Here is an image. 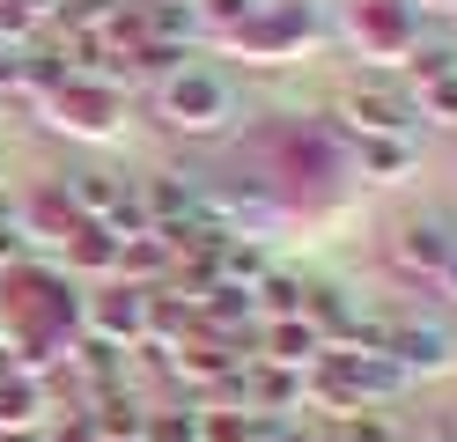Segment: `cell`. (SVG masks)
<instances>
[{"label": "cell", "instance_id": "obj_1", "mask_svg": "<svg viewBox=\"0 0 457 442\" xmlns=\"http://www.w3.org/2000/svg\"><path fill=\"white\" fill-rule=\"evenodd\" d=\"M325 22H318V0H259L237 29H228V45L251 52V59H295L303 45H318Z\"/></svg>", "mask_w": 457, "mask_h": 442}, {"label": "cell", "instance_id": "obj_2", "mask_svg": "<svg viewBox=\"0 0 457 442\" xmlns=\"http://www.w3.org/2000/svg\"><path fill=\"white\" fill-rule=\"evenodd\" d=\"M228 111H237V88H228L214 67H192L185 59L178 74H162V118L178 133H221Z\"/></svg>", "mask_w": 457, "mask_h": 442}, {"label": "cell", "instance_id": "obj_3", "mask_svg": "<svg viewBox=\"0 0 457 442\" xmlns=\"http://www.w3.org/2000/svg\"><path fill=\"white\" fill-rule=\"evenodd\" d=\"M119 118H126V88H119V81L67 74L60 88H52V126H67V133H81V140L119 133Z\"/></svg>", "mask_w": 457, "mask_h": 442}, {"label": "cell", "instance_id": "obj_4", "mask_svg": "<svg viewBox=\"0 0 457 442\" xmlns=\"http://www.w3.org/2000/svg\"><path fill=\"white\" fill-rule=\"evenodd\" d=\"M81 332H89V346H111L126 354L148 339V288H104L81 303Z\"/></svg>", "mask_w": 457, "mask_h": 442}, {"label": "cell", "instance_id": "obj_5", "mask_svg": "<svg viewBox=\"0 0 457 442\" xmlns=\"http://www.w3.org/2000/svg\"><path fill=\"white\" fill-rule=\"evenodd\" d=\"M377 346H384V354H391V362L406 369V376H443V369L457 362V339L443 332L436 317H391Z\"/></svg>", "mask_w": 457, "mask_h": 442}, {"label": "cell", "instance_id": "obj_6", "mask_svg": "<svg viewBox=\"0 0 457 442\" xmlns=\"http://www.w3.org/2000/svg\"><path fill=\"white\" fill-rule=\"evenodd\" d=\"M413 38H420V15L406 8V0H361V8H354V45H361V59H398V67H406Z\"/></svg>", "mask_w": 457, "mask_h": 442}, {"label": "cell", "instance_id": "obj_7", "mask_svg": "<svg viewBox=\"0 0 457 442\" xmlns=\"http://www.w3.org/2000/svg\"><path fill=\"white\" fill-rule=\"evenodd\" d=\"M332 111H339V126H332V133H354V140H384V133L406 140V133H413V104H406V96H391V88H347Z\"/></svg>", "mask_w": 457, "mask_h": 442}, {"label": "cell", "instance_id": "obj_8", "mask_svg": "<svg viewBox=\"0 0 457 442\" xmlns=\"http://www.w3.org/2000/svg\"><path fill=\"white\" fill-rule=\"evenodd\" d=\"M450 251H457V229H450L443 214H406V221L391 229V265H398V273H420V280H436Z\"/></svg>", "mask_w": 457, "mask_h": 442}, {"label": "cell", "instance_id": "obj_9", "mask_svg": "<svg viewBox=\"0 0 457 442\" xmlns=\"http://www.w3.org/2000/svg\"><path fill=\"white\" fill-rule=\"evenodd\" d=\"M332 362L347 369V383H354V398H361V405H369V398H398V391L413 383V376L398 369V362H391L384 346H339Z\"/></svg>", "mask_w": 457, "mask_h": 442}, {"label": "cell", "instance_id": "obj_10", "mask_svg": "<svg viewBox=\"0 0 457 442\" xmlns=\"http://www.w3.org/2000/svg\"><path fill=\"white\" fill-rule=\"evenodd\" d=\"M318 332H310V324L303 317H266V332H259V362H273V369H310V362H318Z\"/></svg>", "mask_w": 457, "mask_h": 442}, {"label": "cell", "instance_id": "obj_11", "mask_svg": "<svg viewBox=\"0 0 457 442\" xmlns=\"http://www.w3.org/2000/svg\"><path fill=\"white\" fill-rule=\"evenodd\" d=\"M60 192H67V206H74L81 221H111V214H119V199H126V185L111 170H67Z\"/></svg>", "mask_w": 457, "mask_h": 442}, {"label": "cell", "instance_id": "obj_12", "mask_svg": "<svg viewBox=\"0 0 457 442\" xmlns=\"http://www.w3.org/2000/svg\"><path fill=\"white\" fill-rule=\"evenodd\" d=\"M45 421V383L30 369H0V428H37Z\"/></svg>", "mask_w": 457, "mask_h": 442}, {"label": "cell", "instance_id": "obj_13", "mask_svg": "<svg viewBox=\"0 0 457 442\" xmlns=\"http://www.w3.org/2000/svg\"><path fill=\"white\" fill-rule=\"evenodd\" d=\"M273 421H251V405H199L192 413V442H259Z\"/></svg>", "mask_w": 457, "mask_h": 442}, {"label": "cell", "instance_id": "obj_14", "mask_svg": "<svg viewBox=\"0 0 457 442\" xmlns=\"http://www.w3.org/2000/svg\"><path fill=\"white\" fill-rule=\"evenodd\" d=\"M67 265L74 273H119V236H111L104 221H81L67 236Z\"/></svg>", "mask_w": 457, "mask_h": 442}, {"label": "cell", "instance_id": "obj_15", "mask_svg": "<svg viewBox=\"0 0 457 442\" xmlns=\"http://www.w3.org/2000/svg\"><path fill=\"white\" fill-rule=\"evenodd\" d=\"M303 303H310V288L295 273H259L251 280V310H266V317H303Z\"/></svg>", "mask_w": 457, "mask_h": 442}, {"label": "cell", "instance_id": "obj_16", "mask_svg": "<svg viewBox=\"0 0 457 442\" xmlns=\"http://www.w3.org/2000/svg\"><path fill=\"white\" fill-rule=\"evenodd\" d=\"M361 170H369V177H406V170H413V140H398V133L361 140Z\"/></svg>", "mask_w": 457, "mask_h": 442}, {"label": "cell", "instance_id": "obj_17", "mask_svg": "<svg viewBox=\"0 0 457 442\" xmlns=\"http://www.w3.org/2000/svg\"><path fill=\"white\" fill-rule=\"evenodd\" d=\"M406 74H413V81L457 74V45H443V38H413V52H406Z\"/></svg>", "mask_w": 457, "mask_h": 442}, {"label": "cell", "instance_id": "obj_18", "mask_svg": "<svg viewBox=\"0 0 457 442\" xmlns=\"http://www.w3.org/2000/svg\"><path fill=\"white\" fill-rule=\"evenodd\" d=\"M420 118H443V126H457V74L420 81Z\"/></svg>", "mask_w": 457, "mask_h": 442}, {"label": "cell", "instance_id": "obj_19", "mask_svg": "<svg viewBox=\"0 0 457 442\" xmlns=\"http://www.w3.org/2000/svg\"><path fill=\"white\" fill-rule=\"evenodd\" d=\"M266 442H325V428H310V421H273Z\"/></svg>", "mask_w": 457, "mask_h": 442}, {"label": "cell", "instance_id": "obj_20", "mask_svg": "<svg viewBox=\"0 0 457 442\" xmlns=\"http://www.w3.org/2000/svg\"><path fill=\"white\" fill-rule=\"evenodd\" d=\"M413 15H457V0H406Z\"/></svg>", "mask_w": 457, "mask_h": 442}, {"label": "cell", "instance_id": "obj_21", "mask_svg": "<svg viewBox=\"0 0 457 442\" xmlns=\"http://www.w3.org/2000/svg\"><path fill=\"white\" fill-rule=\"evenodd\" d=\"M436 280H443V288H450V295H457V251H450V258H443V273H436Z\"/></svg>", "mask_w": 457, "mask_h": 442}, {"label": "cell", "instance_id": "obj_22", "mask_svg": "<svg viewBox=\"0 0 457 442\" xmlns=\"http://www.w3.org/2000/svg\"><path fill=\"white\" fill-rule=\"evenodd\" d=\"M398 442H450V435H398Z\"/></svg>", "mask_w": 457, "mask_h": 442}, {"label": "cell", "instance_id": "obj_23", "mask_svg": "<svg viewBox=\"0 0 457 442\" xmlns=\"http://www.w3.org/2000/svg\"><path fill=\"white\" fill-rule=\"evenodd\" d=\"M0 192H8V155H0Z\"/></svg>", "mask_w": 457, "mask_h": 442}, {"label": "cell", "instance_id": "obj_24", "mask_svg": "<svg viewBox=\"0 0 457 442\" xmlns=\"http://www.w3.org/2000/svg\"><path fill=\"white\" fill-rule=\"evenodd\" d=\"M450 442H457V421H450Z\"/></svg>", "mask_w": 457, "mask_h": 442}]
</instances>
